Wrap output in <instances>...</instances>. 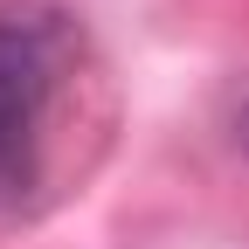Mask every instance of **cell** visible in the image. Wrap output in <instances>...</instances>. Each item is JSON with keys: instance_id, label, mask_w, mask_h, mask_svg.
<instances>
[{"instance_id": "1", "label": "cell", "mask_w": 249, "mask_h": 249, "mask_svg": "<svg viewBox=\"0 0 249 249\" xmlns=\"http://www.w3.org/2000/svg\"><path fill=\"white\" fill-rule=\"evenodd\" d=\"M76 55L70 21L49 7L0 14V201H21L42 173L49 111L62 97V70Z\"/></svg>"}]
</instances>
